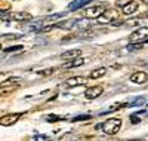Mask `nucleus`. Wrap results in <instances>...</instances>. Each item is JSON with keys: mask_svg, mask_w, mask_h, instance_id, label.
I'll return each instance as SVG.
<instances>
[{"mask_svg": "<svg viewBox=\"0 0 148 141\" xmlns=\"http://www.w3.org/2000/svg\"><path fill=\"white\" fill-rule=\"evenodd\" d=\"M121 128V120L117 119V118H111V119H107L104 123H102V131L108 135H114L116 132H119V129Z\"/></svg>", "mask_w": 148, "mask_h": 141, "instance_id": "f257e3e1", "label": "nucleus"}, {"mask_svg": "<svg viewBox=\"0 0 148 141\" xmlns=\"http://www.w3.org/2000/svg\"><path fill=\"white\" fill-rule=\"evenodd\" d=\"M117 19H119V12L116 9H105L104 14L96 18V21L99 24H113Z\"/></svg>", "mask_w": 148, "mask_h": 141, "instance_id": "f03ea898", "label": "nucleus"}, {"mask_svg": "<svg viewBox=\"0 0 148 141\" xmlns=\"http://www.w3.org/2000/svg\"><path fill=\"white\" fill-rule=\"evenodd\" d=\"M148 39V27H141L130 34V42H145Z\"/></svg>", "mask_w": 148, "mask_h": 141, "instance_id": "7ed1b4c3", "label": "nucleus"}, {"mask_svg": "<svg viewBox=\"0 0 148 141\" xmlns=\"http://www.w3.org/2000/svg\"><path fill=\"white\" fill-rule=\"evenodd\" d=\"M107 6L105 5H96V6H92V8H88L84 10V15L88 18H98L99 15H102L105 12Z\"/></svg>", "mask_w": 148, "mask_h": 141, "instance_id": "20e7f679", "label": "nucleus"}, {"mask_svg": "<svg viewBox=\"0 0 148 141\" xmlns=\"http://www.w3.org/2000/svg\"><path fill=\"white\" fill-rule=\"evenodd\" d=\"M21 116H22L21 113H14V114H8V116H3L2 119H0V125H2V126H10V125H14Z\"/></svg>", "mask_w": 148, "mask_h": 141, "instance_id": "39448f33", "label": "nucleus"}, {"mask_svg": "<svg viewBox=\"0 0 148 141\" xmlns=\"http://www.w3.org/2000/svg\"><path fill=\"white\" fill-rule=\"evenodd\" d=\"M102 86H92V88H88L86 89V92H84V97L88 98V100H95L98 98L101 94H102Z\"/></svg>", "mask_w": 148, "mask_h": 141, "instance_id": "423d86ee", "label": "nucleus"}, {"mask_svg": "<svg viewBox=\"0 0 148 141\" xmlns=\"http://www.w3.org/2000/svg\"><path fill=\"white\" fill-rule=\"evenodd\" d=\"M147 80H148V73H145V71H136L130 76V82H133V83H144Z\"/></svg>", "mask_w": 148, "mask_h": 141, "instance_id": "0eeeda50", "label": "nucleus"}, {"mask_svg": "<svg viewBox=\"0 0 148 141\" xmlns=\"http://www.w3.org/2000/svg\"><path fill=\"white\" fill-rule=\"evenodd\" d=\"M84 62H86V59H84V58L77 57V58H74V59H71V61L65 62L64 66H62V68H76V67H82Z\"/></svg>", "mask_w": 148, "mask_h": 141, "instance_id": "6e6552de", "label": "nucleus"}, {"mask_svg": "<svg viewBox=\"0 0 148 141\" xmlns=\"http://www.w3.org/2000/svg\"><path fill=\"white\" fill-rule=\"evenodd\" d=\"M55 28H62V30H71L73 27H76V19H67V21H59L53 24Z\"/></svg>", "mask_w": 148, "mask_h": 141, "instance_id": "1a4fd4ad", "label": "nucleus"}, {"mask_svg": "<svg viewBox=\"0 0 148 141\" xmlns=\"http://www.w3.org/2000/svg\"><path fill=\"white\" fill-rule=\"evenodd\" d=\"M83 83H86V79H84V77H82V76H74V77H70V79H67V80H65V85H67V86H70V88L80 86V85H83Z\"/></svg>", "mask_w": 148, "mask_h": 141, "instance_id": "9d476101", "label": "nucleus"}, {"mask_svg": "<svg viewBox=\"0 0 148 141\" xmlns=\"http://www.w3.org/2000/svg\"><path fill=\"white\" fill-rule=\"evenodd\" d=\"M90 2H92V0H74V2H71L68 5V9L70 10H77V9L86 6V5H89Z\"/></svg>", "mask_w": 148, "mask_h": 141, "instance_id": "9b49d317", "label": "nucleus"}, {"mask_svg": "<svg viewBox=\"0 0 148 141\" xmlns=\"http://www.w3.org/2000/svg\"><path fill=\"white\" fill-rule=\"evenodd\" d=\"M82 55V50L80 49H74V50H67V52H64L62 55H61V59H74Z\"/></svg>", "mask_w": 148, "mask_h": 141, "instance_id": "f8f14e48", "label": "nucleus"}, {"mask_svg": "<svg viewBox=\"0 0 148 141\" xmlns=\"http://www.w3.org/2000/svg\"><path fill=\"white\" fill-rule=\"evenodd\" d=\"M12 19H15V21H31L33 17L30 14H25V12H15V14H12Z\"/></svg>", "mask_w": 148, "mask_h": 141, "instance_id": "ddd939ff", "label": "nucleus"}, {"mask_svg": "<svg viewBox=\"0 0 148 141\" xmlns=\"http://www.w3.org/2000/svg\"><path fill=\"white\" fill-rule=\"evenodd\" d=\"M136 10H138V3L136 2H130L127 6L123 8V14L125 15H133Z\"/></svg>", "mask_w": 148, "mask_h": 141, "instance_id": "4468645a", "label": "nucleus"}, {"mask_svg": "<svg viewBox=\"0 0 148 141\" xmlns=\"http://www.w3.org/2000/svg\"><path fill=\"white\" fill-rule=\"evenodd\" d=\"M105 73H107V68L105 67H99V68H95L90 73L89 77L90 79H99V77H102V76H105Z\"/></svg>", "mask_w": 148, "mask_h": 141, "instance_id": "2eb2a0df", "label": "nucleus"}, {"mask_svg": "<svg viewBox=\"0 0 148 141\" xmlns=\"http://www.w3.org/2000/svg\"><path fill=\"white\" fill-rule=\"evenodd\" d=\"M89 25H90V22H89L88 17L83 18V19H76V27H77V28H80V30H86V28H89Z\"/></svg>", "mask_w": 148, "mask_h": 141, "instance_id": "dca6fc26", "label": "nucleus"}, {"mask_svg": "<svg viewBox=\"0 0 148 141\" xmlns=\"http://www.w3.org/2000/svg\"><path fill=\"white\" fill-rule=\"evenodd\" d=\"M126 49L130 50V52H133V50H139V49H142V42H130L126 46Z\"/></svg>", "mask_w": 148, "mask_h": 141, "instance_id": "f3484780", "label": "nucleus"}, {"mask_svg": "<svg viewBox=\"0 0 148 141\" xmlns=\"http://www.w3.org/2000/svg\"><path fill=\"white\" fill-rule=\"evenodd\" d=\"M45 120H46V122H51V123H53V122H58V120H62V118L56 116V114H47V116L45 118Z\"/></svg>", "mask_w": 148, "mask_h": 141, "instance_id": "a211bd4d", "label": "nucleus"}, {"mask_svg": "<svg viewBox=\"0 0 148 141\" xmlns=\"http://www.w3.org/2000/svg\"><path fill=\"white\" fill-rule=\"evenodd\" d=\"M18 82H21V77H12V79L3 82V83H2V88H6L8 85H14V83H18Z\"/></svg>", "mask_w": 148, "mask_h": 141, "instance_id": "6ab92c4d", "label": "nucleus"}, {"mask_svg": "<svg viewBox=\"0 0 148 141\" xmlns=\"http://www.w3.org/2000/svg\"><path fill=\"white\" fill-rule=\"evenodd\" d=\"M144 102H145V98H144V97H139V98H136V100H135V101H132V102H130V107H136V106H142Z\"/></svg>", "mask_w": 148, "mask_h": 141, "instance_id": "aec40b11", "label": "nucleus"}, {"mask_svg": "<svg viewBox=\"0 0 148 141\" xmlns=\"http://www.w3.org/2000/svg\"><path fill=\"white\" fill-rule=\"evenodd\" d=\"M21 37H22L21 34H3V39L5 40H10V39L12 40H16V39H21Z\"/></svg>", "mask_w": 148, "mask_h": 141, "instance_id": "412c9836", "label": "nucleus"}, {"mask_svg": "<svg viewBox=\"0 0 148 141\" xmlns=\"http://www.w3.org/2000/svg\"><path fill=\"white\" fill-rule=\"evenodd\" d=\"M21 49H24V46L18 45V46H9V48H6L3 50H5V52H16V50H21Z\"/></svg>", "mask_w": 148, "mask_h": 141, "instance_id": "4be33fe9", "label": "nucleus"}, {"mask_svg": "<svg viewBox=\"0 0 148 141\" xmlns=\"http://www.w3.org/2000/svg\"><path fill=\"white\" fill-rule=\"evenodd\" d=\"M0 18H2V21L12 19V14H9V12H6V10H2V12H0Z\"/></svg>", "mask_w": 148, "mask_h": 141, "instance_id": "5701e85b", "label": "nucleus"}, {"mask_svg": "<svg viewBox=\"0 0 148 141\" xmlns=\"http://www.w3.org/2000/svg\"><path fill=\"white\" fill-rule=\"evenodd\" d=\"M92 116L90 114H83V116H77V118H74L73 122H80V120H89Z\"/></svg>", "mask_w": 148, "mask_h": 141, "instance_id": "b1692460", "label": "nucleus"}, {"mask_svg": "<svg viewBox=\"0 0 148 141\" xmlns=\"http://www.w3.org/2000/svg\"><path fill=\"white\" fill-rule=\"evenodd\" d=\"M130 2H133V0H117L116 5H117L119 8H125V6H127Z\"/></svg>", "mask_w": 148, "mask_h": 141, "instance_id": "393cba45", "label": "nucleus"}, {"mask_svg": "<svg viewBox=\"0 0 148 141\" xmlns=\"http://www.w3.org/2000/svg\"><path fill=\"white\" fill-rule=\"evenodd\" d=\"M130 122H132L133 125H136V123L141 122V119L138 118V114H132V116H130Z\"/></svg>", "mask_w": 148, "mask_h": 141, "instance_id": "a878e982", "label": "nucleus"}, {"mask_svg": "<svg viewBox=\"0 0 148 141\" xmlns=\"http://www.w3.org/2000/svg\"><path fill=\"white\" fill-rule=\"evenodd\" d=\"M53 71H55V68H47V70H42L40 74H43V76H49V74H52Z\"/></svg>", "mask_w": 148, "mask_h": 141, "instance_id": "bb28decb", "label": "nucleus"}, {"mask_svg": "<svg viewBox=\"0 0 148 141\" xmlns=\"http://www.w3.org/2000/svg\"><path fill=\"white\" fill-rule=\"evenodd\" d=\"M33 140H39V141H42V140H47V135H42V134H36V135L33 137Z\"/></svg>", "mask_w": 148, "mask_h": 141, "instance_id": "cd10ccee", "label": "nucleus"}, {"mask_svg": "<svg viewBox=\"0 0 148 141\" xmlns=\"http://www.w3.org/2000/svg\"><path fill=\"white\" fill-rule=\"evenodd\" d=\"M70 138H73V135H71V134H65V135L61 137V140H70Z\"/></svg>", "mask_w": 148, "mask_h": 141, "instance_id": "c85d7f7f", "label": "nucleus"}, {"mask_svg": "<svg viewBox=\"0 0 148 141\" xmlns=\"http://www.w3.org/2000/svg\"><path fill=\"white\" fill-rule=\"evenodd\" d=\"M144 17H145V18H148V10L145 12V15H144Z\"/></svg>", "mask_w": 148, "mask_h": 141, "instance_id": "c756f323", "label": "nucleus"}, {"mask_svg": "<svg viewBox=\"0 0 148 141\" xmlns=\"http://www.w3.org/2000/svg\"><path fill=\"white\" fill-rule=\"evenodd\" d=\"M142 2H144L145 5H148V0H142Z\"/></svg>", "mask_w": 148, "mask_h": 141, "instance_id": "7c9ffc66", "label": "nucleus"}]
</instances>
